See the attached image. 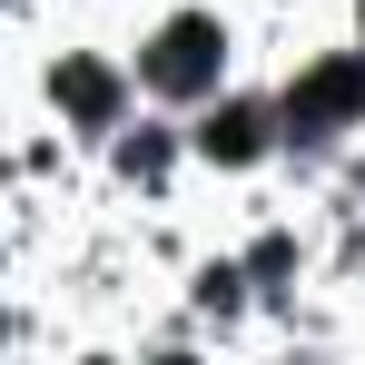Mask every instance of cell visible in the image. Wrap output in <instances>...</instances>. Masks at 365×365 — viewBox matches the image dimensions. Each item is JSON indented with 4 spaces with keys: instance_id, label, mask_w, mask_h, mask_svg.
Returning a JSON list of instances; mask_svg holds the SVG:
<instances>
[{
    "instance_id": "cell-1",
    "label": "cell",
    "mask_w": 365,
    "mask_h": 365,
    "mask_svg": "<svg viewBox=\"0 0 365 365\" xmlns=\"http://www.w3.org/2000/svg\"><path fill=\"white\" fill-rule=\"evenodd\" d=\"M217 60H227V30H217L207 10H178V20L138 50V79H148L158 99H197V89H217Z\"/></svg>"
},
{
    "instance_id": "cell-2",
    "label": "cell",
    "mask_w": 365,
    "mask_h": 365,
    "mask_svg": "<svg viewBox=\"0 0 365 365\" xmlns=\"http://www.w3.org/2000/svg\"><path fill=\"white\" fill-rule=\"evenodd\" d=\"M356 109H365V60H336V69H316L306 89H287V128L297 138H336Z\"/></svg>"
},
{
    "instance_id": "cell-3",
    "label": "cell",
    "mask_w": 365,
    "mask_h": 365,
    "mask_svg": "<svg viewBox=\"0 0 365 365\" xmlns=\"http://www.w3.org/2000/svg\"><path fill=\"white\" fill-rule=\"evenodd\" d=\"M50 89L69 99V119H79V128H109V119H119V69H99V60H60Z\"/></svg>"
},
{
    "instance_id": "cell-4",
    "label": "cell",
    "mask_w": 365,
    "mask_h": 365,
    "mask_svg": "<svg viewBox=\"0 0 365 365\" xmlns=\"http://www.w3.org/2000/svg\"><path fill=\"white\" fill-rule=\"evenodd\" d=\"M197 148H207V158H227V168H247V158L267 148V109H247V99H227V109H207V128H197Z\"/></svg>"
},
{
    "instance_id": "cell-5",
    "label": "cell",
    "mask_w": 365,
    "mask_h": 365,
    "mask_svg": "<svg viewBox=\"0 0 365 365\" xmlns=\"http://www.w3.org/2000/svg\"><path fill=\"white\" fill-rule=\"evenodd\" d=\"M287 267H297V237H257V257H247V277H267V287H277Z\"/></svg>"
},
{
    "instance_id": "cell-6",
    "label": "cell",
    "mask_w": 365,
    "mask_h": 365,
    "mask_svg": "<svg viewBox=\"0 0 365 365\" xmlns=\"http://www.w3.org/2000/svg\"><path fill=\"white\" fill-rule=\"evenodd\" d=\"M237 297H247V287H237V267H207V277H197V306H217V316H237Z\"/></svg>"
},
{
    "instance_id": "cell-7",
    "label": "cell",
    "mask_w": 365,
    "mask_h": 365,
    "mask_svg": "<svg viewBox=\"0 0 365 365\" xmlns=\"http://www.w3.org/2000/svg\"><path fill=\"white\" fill-rule=\"evenodd\" d=\"M119 168H128V178H158V168H168V138H128Z\"/></svg>"
},
{
    "instance_id": "cell-8",
    "label": "cell",
    "mask_w": 365,
    "mask_h": 365,
    "mask_svg": "<svg viewBox=\"0 0 365 365\" xmlns=\"http://www.w3.org/2000/svg\"><path fill=\"white\" fill-rule=\"evenodd\" d=\"M0 336H10V326H0Z\"/></svg>"
}]
</instances>
